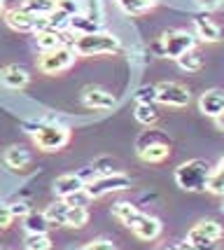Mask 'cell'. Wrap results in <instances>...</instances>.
I'll return each instance as SVG.
<instances>
[{"label": "cell", "mask_w": 224, "mask_h": 250, "mask_svg": "<svg viewBox=\"0 0 224 250\" xmlns=\"http://www.w3.org/2000/svg\"><path fill=\"white\" fill-rule=\"evenodd\" d=\"M35 42H38V49H40V52H52L56 47L65 44V38H63V33L40 31V33H35Z\"/></svg>", "instance_id": "d6986e66"}, {"label": "cell", "mask_w": 224, "mask_h": 250, "mask_svg": "<svg viewBox=\"0 0 224 250\" xmlns=\"http://www.w3.org/2000/svg\"><path fill=\"white\" fill-rule=\"evenodd\" d=\"M205 189L215 196H224V157L217 162L215 168H210V178H208V187Z\"/></svg>", "instance_id": "7402d4cb"}, {"label": "cell", "mask_w": 224, "mask_h": 250, "mask_svg": "<svg viewBox=\"0 0 224 250\" xmlns=\"http://www.w3.org/2000/svg\"><path fill=\"white\" fill-rule=\"evenodd\" d=\"M222 210H224V204H222Z\"/></svg>", "instance_id": "b9f144b4"}, {"label": "cell", "mask_w": 224, "mask_h": 250, "mask_svg": "<svg viewBox=\"0 0 224 250\" xmlns=\"http://www.w3.org/2000/svg\"><path fill=\"white\" fill-rule=\"evenodd\" d=\"M131 187V178L122 171H115V173H105V175H96L94 180H89L84 185V189L91 194V199H101L105 194H112V192H122V189H128Z\"/></svg>", "instance_id": "8992f818"}, {"label": "cell", "mask_w": 224, "mask_h": 250, "mask_svg": "<svg viewBox=\"0 0 224 250\" xmlns=\"http://www.w3.org/2000/svg\"><path fill=\"white\" fill-rule=\"evenodd\" d=\"M21 7L35 17H49L56 10V0H23Z\"/></svg>", "instance_id": "603a6c76"}, {"label": "cell", "mask_w": 224, "mask_h": 250, "mask_svg": "<svg viewBox=\"0 0 224 250\" xmlns=\"http://www.w3.org/2000/svg\"><path fill=\"white\" fill-rule=\"evenodd\" d=\"M117 7L122 12H126L131 17H140V14H147L149 10H154L159 5V0H115Z\"/></svg>", "instance_id": "ac0fdd59"}, {"label": "cell", "mask_w": 224, "mask_h": 250, "mask_svg": "<svg viewBox=\"0 0 224 250\" xmlns=\"http://www.w3.org/2000/svg\"><path fill=\"white\" fill-rule=\"evenodd\" d=\"M199 110L208 117H217L220 112H224V91L220 89H208L205 94H201L199 98Z\"/></svg>", "instance_id": "7c38bea8"}, {"label": "cell", "mask_w": 224, "mask_h": 250, "mask_svg": "<svg viewBox=\"0 0 224 250\" xmlns=\"http://www.w3.org/2000/svg\"><path fill=\"white\" fill-rule=\"evenodd\" d=\"M56 10L65 12L73 19L75 14H82V0H56Z\"/></svg>", "instance_id": "f546056e"}, {"label": "cell", "mask_w": 224, "mask_h": 250, "mask_svg": "<svg viewBox=\"0 0 224 250\" xmlns=\"http://www.w3.org/2000/svg\"><path fill=\"white\" fill-rule=\"evenodd\" d=\"M136 120L145 126H152L154 122L159 120V112L154 108V103H138L136 105Z\"/></svg>", "instance_id": "4316f807"}, {"label": "cell", "mask_w": 224, "mask_h": 250, "mask_svg": "<svg viewBox=\"0 0 224 250\" xmlns=\"http://www.w3.org/2000/svg\"><path fill=\"white\" fill-rule=\"evenodd\" d=\"M82 103L91 110H112L117 105V98H115V94H110L107 89L86 87L82 91Z\"/></svg>", "instance_id": "8fae6325"}, {"label": "cell", "mask_w": 224, "mask_h": 250, "mask_svg": "<svg viewBox=\"0 0 224 250\" xmlns=\"http://www.w3.org/2000/svg\"><path fill=\"white\" fill-rule=\"evenodd\" d=\"M75 250H117L115 248V243L107 239H98V241H91V243H86L82 248H75Z\"/></svg>", "instance_id": "d6a6232c"}, {"label": "cell", "mask_w": 224, "mask_h": 250, "mask_svg": "<svg viewBox=\"0 0 224 250\" xmlns=\"http://www.w3.org/2000/svg\"><path fill=\"white\" fill-rule=\"evenodd\" d=\"M12 220H14V215H12V210L7 204H0V229H7L12 225Z\"/></svg>", "instance_id": "836d02e7"}, {"label": "cell", "mask_w": 224, "mask_h": 250, "mask_svg": "<svg viewBox=\"0 0 224 250\" xmlns=\"http://www.w3.org/2000/svg\"><path fill=\"white\" fill-rule=\"evenodd\" d=\"M44 215H47V220H49V225H52V227H65V218H68V204H65L63 199H61V201H54V204H49V206H47Z\"/></svg>", "instance_id": "ffe728a7"}, {"label": "cell", "mask_w": 224, "mask_h": 250, "mask_svg": "<svg viewBox=\"0 0 224 250\" xmlns=\"http://www.w3.org/2000/svg\"><path fill=\"white\" fill-rule=\"evenodd\" d=\"M26 250H52V239L47 234H26Z\"/></svg>", "instance_id": "f1b7e54d"}, {"label": "cell", "mask_w": 224, "mask_h": 250, "mask_svg": "<svg viewBox=\"0 0 224 250\" xmlns=\"http://www.w3.org/2000/svg\"><path fill=\"white\" fill-rule=\"evenodd\" d=\"M192 101L189 89L182 87L180 82H159L157 84V103L168 108H184Z\"/></svg>", "instance_id": "30bf717a"}, {"label": "cell", "mask_w": 224, "mask_h": 250, "mask_svg": "<svg viewBox=\"0 0 224 250\" xmlns=\"http://www.w3.org/2000/svg\"><path fill=\"white\" fill-rule=\"evenodd\" d=\"M82 14L96 23H103V2L101 0H82Z\"/></svg>", "instance_id": "83f0119b"}, {"label": "cell", "mask_w": 224, "mask_h": 250, "mask_svg": "<svg viewBox=\"0 0 224 250\" xmlns=\"http://www.w3.org/2000/svg\"><path fill=\"white\" fill-rule=\"evenodd\" d=\"M84 178L80 173H65V175H59L56 180H54V192H56V196H61V199H65V196L75 194V192H80V189H84Z\"/></svg>", "instance_id": "4fadbf2b"}, {"label": "cell", "mask_w": 224, "mask_h": 250, "mask_svg": "<svg viewBox=\"0 0 224 250\" xmlns=\"http://www.w3.org/2000/svg\"><path fill=\"white\" fill-rule=\"evenodd\" d=\"M5 21L10 28L19 33H40L44 31V17H35L31 12H26L23 7H14V10L5 12Z\"/></svg>", "instance_id": "9c48e42d"}, {"label": "cell", "mask_w": 224, "mask_h": 250, "mask_svg": "<svg viewBox=\"0 0 224 250\" xmlns=\"http://www.w3.org/2000/svg\"><path fill=\"white\" fill-rule=\"evenodd\" d=\"M68 31H73L75 38H77V35H89V33H98V31H101V23L86 19L84 14H75L73 19H70Z\"/></svg>", "instance_id": "44dd1931"}, {"label": "cell", "mask_w": 224, "mask_h": 250, "mask_svg": "<svg viewBox=\"0 0 224 250\" xmlns=\"http://www.w3.org/2000/svg\"><path fill=\"white\" fill-rule=\"evenodd\" d=\"M89 222V210L84 206H68V218H65V227H84Z\"/></svg>", "instance_id": "d4e9b609"}, {"label": "cell", "mask_w": 224, "mask_h": 250, "mask_svg": "<svg viewBox=\"0 0 224 250\" xmlns=\"http://www.w3.org/2000/svg\"><path fill=\"white\" fill-rule=\"evenodd\" d=\"M5 164L10 166V168H14V171H23L28 164H31V152L26 150V147H21V145H12V147H7L5 150Z\"/></svg>", "instance_id": "2e32d148"}, {"label": "cell", "mask_w": 224, "mask_h": 250, "mask_svg": "<svg viewBox=\"0 0 224 250\" xmlns=\"http://www.w3.org/2000/svg\"><path fill=\"white\" fill-rule=\"evenodd\" d=\"M63 201L68 204V206H84L86 208L89 204H91V201H94V199H91V194H89L86 189H80V192H75V194L65 196Z\"/></svg>", "instance_id": "4dcf8cb0"}, {"label": "cell", "mask_w": 224, "mask_h": 250, "mask_svg": "<svg viewBox=\"0 0 224 250\" xmlns=\"http://www.w3.org/2000/svg\"><path fill=\"white\" fill-rule=\"evenodd\" d=\"M33 133V143L44 150V152H56L63 150L70 143V129H65L61 124H38Z\"/></svg>", "instance_id": "277c9868"}, {"label": "cell", "mask_w": 224, "mask_h": 250, "mask_svg": "<svg viewBox=\"0 0 224 250\" xmlns=\"http://www.w3.org/2000/svg\"><path fill=\"white\" fill-rule=\"evenodd\" d=\"M171 248L173 250H196L189 241H180V243H175V246H171Z\"/></svg>", "instance_id": "8d00e7d4"}, {"label": "cell", "mask_w": 224, "mask_h": 250, "mask_svg": "<svg viewBox=\"0 0 224 250\" xmlns=\"http://www.w3.org/2000/svg\"><path fill=\"white\" fill-rule=\"evenodd\" d=\"M159 250H173V248H171V246H161Z\"/></svg>", "instance_id": "ab89813d"}, {"label": "cell", "mask_w": 224, "mask_h": 250, "mask_svg": "<svg viewBox=\"0 0 224 250\" xmlns=\"http://www.w3.org/2000/svg\"><path fill=\"white\" fill-rule=\"evenodd\" d=\"M75 49L70 44H61V47H56L52 52H42L40 59H38V68L47 73V75H56V73H63L68 70L70 65L75 63Z\"/></svg>", "instance_id": "52a82bcc"}, {"label": "cell", "mask_w": 224, "mask_h": 250, "mask_svg": "<svg viewBox=\"0 0 224 250\" xmlns=\"http://www.w3.org/2000/svg\"><path fill=\"white\" fill-rule=\"evenodd\" d=\"M49 220L44 215V210H28V215L23 218V229L26 234H47L49 231Z\"/></svg>", "instance_id": "e0dca14e"}, {"label": "cell", "mask_w": 224, "mask_h": 250, "mask_svg": "<svg viewBox=\"0 0 224 250\" xmlns=\"http://www.w3.org/2000/svg\"><path fill=\"white\" fill-rule=\"evenodd\" d=\"M136 101L138 103H157V87H140Z\"/></svg>", "instance_id": "1f68e13d"}, {"label": "cell", "mask_w": 224, "mask_h": 250, "mask_svg": "<svg viewBox=\"0 0 224 250\" xmlns=\"http://www.w3.org/2000/svg\"><path fill=\"white\" fill-rule=\"evenodd\" d=\"M2 10H5V0H0V14H2Z\"/></svg>", "instance_id": "f35d334b"}, {"label": "cell", "mask_w": 224, "mask_h": 250, "mask_svg": "<svg viewBox=\"0 0 224 250\" xmlns=\"http://www.w3.org/2000/svg\"><path fill=\"white\" fill-rule=\"evenodd\" d=\"M194 47H196V35H192V33H187V31H168L159 42L154 44V49L161 56L175 59V61L182 54H187L189 49H194Z\"/></svg>", "instance_id": "5b68a950"}, {"label": "cell", "mask_w": 224, "mask_h": 250, "mask_svg": "<svg viewBox=\"0 0 224 250\" xmlns=\"http://www.w3.org/2000/svg\"><path fill=\"white\" fill-rule=\"evenodd\" d=\"M215 124H217V129L224 131V112H220L217 117H215Z\"/></svg>", "instance_id": "74e56055"}, {"label": "cell", "mask_w": 224, "mask_h": 250, "mask_svg": "<svg viewBox=\"0 0 224 250\" xmlns=\"http://www.w3.org/2000/svg\"><path fill=\"white\" fill-rule=\"evenodd\" d=\"M28 80H31L28 70L21 68V65H17V63H12V65H7V68L0 70V82L10 89H23L28 84Z\"/></svg>", "instance_id": "5bb4252c"}, {"label": "cell", "mask_w": 224, "mask_h": 250, "mask_svg": "<svg viewBox=\"0 0 224 250\" xmlns=\"http://www.w3.org/2000/svg\"><path fill=\"white\" fill-rule=\"evenodd\" d=\"M0 250H10V248H0Z\"/></svg>", "instance_id": "60d3db41"}, {"label": "cell", "mask_w": 224, "mask_h": 250, "mask_svg": "<svg viewBox=\"0 0 224 250\" xmlns=\"http://www.w3.org/2000/svg\"><path fill=\"white\" fill-rule=\"evenodd\" d=\"M210 166L205 159H189L175 168V185L184 192H203L208 187Z\"/></svg>", "instance_id": "7a4b0ae2"}, {"label": "cell", "mask_w": 224, "mask_h": 250, "mask_svg": "<svg viewBox=\"0 0 224 250\" xmlns=\"http://www.w3.org/2000/svg\"><path fill=\"white\" fill-rule=\"evenodd\" d=\"M10 210H12V215H14V218H26L31 208L26 206V204H10Z\"/></svg>", "instance_id": "d590c367"}, {"label": "cell", "mask_w": 224, "mask_h": 250, "mask_svg": "<svg viewBox=\"0 0 224 250\" xmlns=\"http://www.w3.org/2000/svg\"><path fill=\"white\" fill-rule=\"evenodd\" d=\"M196 5L201 7V10L205 12H215V10H220L224 5V0H196Z\"/></svg>", "instance_id": "e575fe53"}, {"label": "cell", "mask_w": 224, "mask_h": 250, "mask_svg": "<svg viewBox=\"0 0 224 250\" xmlns=\"http://www.w3.org/2000/svg\"><path fill=\"white\" fill-rule=\"evenodd\" d=\"M194 231H199V234H203V236H208V239H215L220 241L224 234V229L220 222H215V220H201L199 225H194Z\"/></svg>", "instance_id": "484cf974"}, {"label": "cell", "mask_w": 224, "mask_h": 250, "mask_svg": "<svg viewBox=\"0 0 224 250\" xmlns=\"http://www.w3.org/2000/svg\"><path fill=\"white\" fill-rule=\"evenodd\" d=\"M70 47L75 49V54L80 56H103V54H117L122 49V42H119L117 35L105 31L98 33H89V35H77Z\"/></svg>", "instance_id": "6da1fadb"}, {"label": "cell", "mask_w": 224, "mask_h": 250, "mask_svg": "<svg viewBox=\"0 0 224 250\" xmlns=\"http://www.w3.org/2000/svg\"><path fill=\"white\" fill-rule=\"evenodd\" d=\"M122 225H126V227L143 241H154L161 236V222L159 220L147 215V213H140L138 208H136Z\"/></svg>", "instance_id": "ba28073f"}, {"label": "cell", "mask_w": 224, "mask_h": 250, "mask_svg": "<svg viewBox=\"0 0 224 250\" xmlns=\"http://www.w3.org/2000/svg\"><path fill=\"white\" fill-rule=\"evenodd\" d=\"M138 157L147 164H159L163 159H168L171 154V143L161 136L159 131H145L136 143Z\"/></svg>", "instance_id": "3957f363"}, {"label": "cell", "mask_w": 224, "mask_h": 250, "mask_svg": "<svg viewBox=\"0 0 224 250\" xmlns=\"http://www.w3.org/2000/svg\"><path fill=\"white\" fill-rule=\"evenodd\" d=\"M178 65H180L182 70H187V73H199L203 68V56L196 52V47L194 49H189L187 54H182L180 59H178Z\"/></svg>", "instance_id": "cb8c5ba5"}, {"label": "cell", "mask_w": 224, "mask_h": 250, "mask_svg": "<svg viewBox=\"0 0 224 250\" xmlns=\"http://www.w3.org/2000/svg\"><path fill=\"white\" fill-rule=\"evenodd\" d=\"M194 31L196 38H201L203 42H217L222 38V28L210 17H194Z\"/></svg>", "instance_id": "9a60e30c"}]
</instances>
